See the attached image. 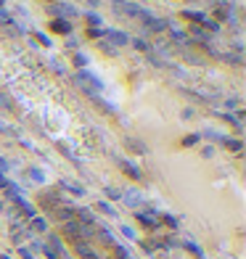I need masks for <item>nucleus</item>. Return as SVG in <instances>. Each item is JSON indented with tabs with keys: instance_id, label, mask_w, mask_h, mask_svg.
I'll return each mask as SVG.
<instances>
[{
	"instance_id": "f257e3e1",
	"label": "nucleus",
	"mask_w": 246,
	"mask_h": 259,
	"mask_svg": "<svg viewBox=\"0 0 246 259\" xmlns=\"http://www.w3.org/2000/svg\"><path fill=\"white\" fill-rule=\"evenodd\" d=\"M74 251H77V256H82V259H98V254L90 249V243L88 241H74Z\"/></svg>"
},
{
	"instance_id": "f03ea898",
	"label": "nucleus",
	"mask_w": 246,
	"mask_h": 259,
	"mask_svg": "<svg viewBox=\"0 0 246 259\" xmlns=\"http://www.w3.org/2000/svg\"><path fill=\"white\" fill-rule=\"evenodd\" d=\"M32 230H37V233H45V230H48V222H45L43 217H32Z\"/></svg>"
},
{
	"instance_id": "7ed1b4c3",
	"label": "nucleus",
	"mask_w": 246,
	"mask_h": 259,
	"mask_svg": "<svg viewBox=\"0 0 246 259\" xmlns=\"http://www.w3.org/2000/svg\"><path fill=\"white\" fill-rule=\"evenodd\" d=\"M138 222H143L146 228H154V225H156L154 217H148V211H138Z\"/></svg>"
},
{
	"instance_id": "20e7f679",
	"label": "nucleus",
	"mask_w": 246,
	"mask_h": 259,
	"mask_svg": "<svg viewBox=\"0 0 246 259\" xmlns=\"http://www.w3.org/2000/svg\"><path fill=\"white\" fill-rule=\"evenodd\" d=\"M119 164H122V169H125L127 175H130V178H135V180L140 178V172H138V169L133 167V164H127V161H119Z\"/></svg>"
},
{
	"instance_id": "39448f33",
	"label": "nucleus",
	"mask_w": 246,
	"mask_h": 259,
	"mask_svg": "<svg viewBox=\"0 0 246 259\" xmlns=\"http://www.w3.org/2000/svg\"><path fill=\"white\" fill-rule=\"evenodd\" d=\"M116 256H119V259H130V254H127V249H122V246H116Z\"/></svg>"
},
{
	"instance_id": "423d86ee",
	"label": "nucleus",
	"mask_w": 246,
	"mask_h": 259,
	"mask_svg": "<svg viewBox=\"0 0 246 259\" xmlns=\"http://www.w3.org/2000/svg\"><path fill=\"white\" fill-rule=\"evenodd\" d=\"M122 233H125V235H127V238H135V230H133V228H127V225H125V228H122Z\"/></svg>"
},
{
	"instance_id": "0eeeda50",
	"label": "nucleus",
	"mask_w": 246,
	"mask_h": 259,
	"mask_svg": "<svg viewBox=\"0 0 246 259\" xmlns=\"http://www.w3.org/2000/svg\"><path fill=\"white\" fill-rule=\"evenodd\" d=\"M0 24H8V16L3 14V11H0Z\"/></svg>"
}]
</instances>
